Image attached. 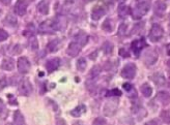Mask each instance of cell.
Masks as SVG:
<instances>
[{
  "label": "cell",
  "mask_w": 170,
  "mask_h": 125,
  "mask_svg": "<svg viewBox=\"0 0 170 125\" xmlns=\"http://www.w3.org/2000/svg\"><path fill=\"white\" fill-rule=\"evenodd\" d=\"M151 8L149 0H138L133 11H131V15L135 20H140L142 17L145 16Z\"/></svg>",
  "instance_id": "obj_1"
},
{
  "label": "cell",
  "mask_w": 170,
  "mask_h": 125,
  "mask_svg": "<svg viewBox=\"0 0 170 125\" xmlns=\"http://www.w3.org/2000/svg\"><path fill=\"white\" fill-rule=\"evenodd\" d=\"M60 22L57 20H46L39 27V32L42 34H52V33L60 30Z\"/></svg>",
  "instance_id": "obj_2"
},
{
  "label": "cell",
  "mask_w": 170,
  "mask_h": 125,
  "mask_svg": "<svg viewBox=\"0 0 170 125\" xmlns=\"http://www.w3.org/2000/svg\"><path fill=\"white\" fill-rule=\"evenodd\" d=\"M163 35H164V29L162 28L161 25L154 24L151 26V30H149V34H148V38L151 42H159V40L163 38Z\"/></svg>",
  "instance_id": "obj_3"
},
{
  "label": "cell",
  "mask_w": 170,
  "mask_h": 125,
  "mask_svg": "<svg viewBox=\"0 0 170 125\" xmlns=\"http://www.w3.org/2000/svg\"><path fill=\"white\" fill-rule=\"evenodd\" d=\"M136 72H137V67H136L134 63L130 62V63H127L124 67H122L121 77L127 80H132L135 78Z\"/></svg>",
  "instance_id": "obj_4"
},
{
  "label": "cell",
  "mask_w": 170,
  "mask_h": 125,
  "mask_svg": "<svg viewBox=\"0 0 170 125\" xmlns=\"http://www.w3.org/2000/svg\"><path fill=\"white\" fill-rule=\"evenodd\" d=\"M145 47H147V43H146L145 38H141L139 39H135L131 43V50L136 57H139L142 49L145 48Z\"/></svg>",
  "instance_id": "obj_5"
},
{
  "label": "cell",
  "mask_w": 170,
  "mask_h": 125,
  "mask_svg": "<svg viewBox=\"0 0 170 125\" xmlns=\"http://www.w3.org/2000/svg\"><path fill=\"white\" fill-rule=\"evenodd\" d=\"M158 53L156 52L155 50H148L144 53L143 57H142V60L145 65L147 66H151L158 61Z\"/></svg>",
  "instance_id": "obj_6"
},
{
  "label": "cell",
  "mask_w": 170,
  "mask_h": 125,
  "mask_svg": "<svg viewBox=\"0 0 170 125\" xmlns=\"http://www.w3.org/2000/svg\"><path fill=\"white\" fill-rule=\"evenodd\" d=\"M19 92L24 96H29L32 93V85L28 79H22L19 83Z\"/></svg>",
  "instance_id": "obj_7"
},
{
  "label": "cell",
  "mask_w": 170,
  "mask_h": 125,
  "mask_svg": "<svg viewBox=\"0 0 170 125\" xmlns=\"http://www.w3.org/2000/svg\"><path fill=\"white\" fill-rule=\"evenodd\" d=\"M17 66H18V70L20 73H25L29 72L30 67H31V64H30L29 60L26 58V57H20L18 59V63H17Z\"/></svg>",
  "instance_id": "obj_8"
},
{
  "label": "cell",
  "mask_w": 170,
  "mask_h": 125,
  "mask_svg": "<svg viewBox=\"0 0 170 125\" xmlns=\"http://www.w3.org/2000/svg\"><path fill=\"white\" fill-rule=\"evenodd\" d=\"M117 103H118V101L115 99H111L108 101L104 107V114L108 117L113 116L114 113L116 112V110H117V106H118Z\"/></svg>",
  "instance_id": "obj_9"
},
{
  "label": "cell",
  "mask_w": 170,
  "mask_h": 125,
  "mask_svg": "<svg viewBox=\"0 0 170 125\" xmlns=\"http://www.w3.org/2000/svg\"><path fill=\"white\" fill-rule=\"evenodd\" d=\"M105 15H106V8L102 5H97L94 6L93 12H91V19H93V21H98V20H101Z\"/></svg>",
  "instance_id": "obj_10"
},
{
  "label": "cell",
  "mask_w": 170,
  "mask_h": 125,
  "mask_svg": "<svg viewBox=\"0 0 170 125\" xmlns=\"http://www.w3.org/2000/svg\"><path fill=\"white\" fill-rule=\"evenodd\" d=\"M27 8H28V4L26 0H18L15 5V12L18 16H24L27 12Z\"/></svg>",
  "instance_id": "obj_11"
},
{
  "label": "cell",
  "mask_w": 170,
  "mask_h": 125,
  "mask_svg": "<svg viewBox=\"0 0 170 125\" xmlns=\"http://www.w3.org/2000/svg\"><path fill=\"white\" fill-rule=\"evenodd\" d=\"M82 50V47H81L79 43H77L76 42H72L69 45L66 49V54L71 57H76L78 54L80 53V51Z\"/></svg>",
  "instance_id": "obj_12"
},
{
  "label": "cell",
  "mask_w": 170,
  "mask_h": 125,
  "mask_svg": "<svg viewBox=\"0 0 170 125\" xmlns=\"http://www.w3.org/2000/svg\"><path fill=\"white\" fill-rule=\"evenodd\" d=\"M60 65V59L55 57V58L49 59L46 63V68L49 72H53L58 68Z\"/></svg>",
  "instance_id": "obj_13"
},
{
  "label": "cell",
  "mask_w": 170,
  "mask_h": 125,
  "mask_svg": "<svg viewBox=\"0 0 170 125\" xmlns=\"http://www.w3.org/2000/svg\"><path fill=\"white\" fill-rule=\"evenodd\" d=\"M74 42H76L77 43H79V45L83 48V47L86 45L87 42H88V35L85 32H83V31L78 32L77 34L75 35Z\"/></svg>",
  "instance_id": "obj_14"
},
{
  "label": "cell",
  "mask_w": 170,
  "mask_h": 125,
  "mask_svg": "<svg viewBox=\"0 0 170 125\" xmlns=\"http://www.w3.org/2000/svg\"><path fill=\"white\" fill-rule=\"evenodd\" d=\"M151 80L154 82L156 85L159 87H163L166 84V79L165 77L162 75L161 72H156L152 76H151Z\"/></svg>",
  "instance_id": "obj_15"
},
{
  "label": "cell",
  "mask_w": 170,
  "mask_h": 125,
  "mask_svg": "<svg viewBox=\"0 0 170 125\" xmlns=\"http://www.w3.org/2000/svg\"><path fill=\"white\" fill-rule=\"evenodd\" d=\"M50 11V5L48 0H42L40 2H39L37 4V12L42 15H48Z\"/></svg>",
  "instance_id": "obj_16"
},
{
  "label": "cell",
  "mask_w": 170,
  "mask_h": 125,
  "mask_svg": "<svg viewBox=\"0 0 170 125\" xmlns=\"http://www.w3.org/2000/svg\"><path fill=\"white\" fill-rule=\"evenodd\" d=\"M3 23H4V25L8 26V27H15L17 24H18V20H17V17L15 15L8 13V15L4 18V20H3Z\"/></svg>",
  "instance_id": "obj_17"
},
{
  "label": "cell",
  "mask_w": 170,
  "mask_h": 125,
  "mask_svg": "<svg viewBox=\"0 0 170 125\" xmlns=\"http://www.w3.org/2000/svg\"><path fill=\"white\" fill-rule=\"evenodd\" d=\"M1 68L8 72H11L15 68V61L12 58H4L1 63Z\"/></svg>",
  "instance_id": "obj_18"
},
{
  "label": "cell",
  "mask_w": 170,
  "mask_h": 125,
  "mask_svg": "<svg viewBox=\"0 0 170 125\" xmlns=\"http://www.w3.org/2000/svg\"><path fill=\"white\" fill-rule=\"evenodd\" d=\"M117 12H118V16H120V18H125V17L131 13V8H130V6H128L127 4L121 3V4L118 6Z\"/></svg>",
  "instance_id": "obj_19"
},
{
  "label": "cell",
  "mask_w": 170,
  "mask_h": 125,
  "mask_svg": "<svg viewBox=\"0 0 170 125\" xmlns=\"http://www.w3.org/2000/svg\"><path fill=\"white\" fill-rule=\"evenodd\" d=\"M60 43H61V42H60L59 38H56V39L51 40V42L48 43V45H47V50H48L50 53L56 52V51L59 49Z\"/></svg>",
  "instance_id": "obj_20"
},
{
  "label": "cell",
  "mask_w": 170,
  "mask_h": 125,
  "mask_svg": "<svg viewBox=\"0 0 170 125\" xmlns=\"http://www.w3.org/2000/svg\"><path fill=\"white\" fill-rule=\"evenodd\" d=\"M166 3L163 1H157L155 3V13L158 16H163L166 11Z\"/></svg>",
  "instance_id": "obj_21"
},
{
  "label": "cell",
  "mask_w": 170,
  "mask_h": 125,
  "mask_svg": "<svg viewBox=\"0 0 170 125\" xmlns=\"http://www.w3.org/2000/svg\"><path fill=\"white\" fill-rule=\"evenodd\" d=\"M86 112V107H85V104H79L78 107H76L75 109L71 112V115H72L73 117H80V116H82V115Z\"/></svg>",
  "instance_id": "obj_22"
},
{
  "label": "cell",
  "mask_w": 170,
  "mask_h": 125,
  "mask_svg": "<svg viewBox=\"0 0 170 125\" xmlns=\"http://www.w3.org/2000/svg\"><path fill=\"white\" fill-rule=\"evenodd\" d=\"M140 91L142 93V95L145 97H151L152 94V88L148 85V83H144L142 84L140 87Z\"/></svg>",
  "instance_id": "obj_23"
},
{
  "label": "cell",
  "mask_w": 170,
  "mask_h": 125,
  "mask_svg": "<svg viewBox=\"0 0 170 125\" xmlns=\"http://www.w3.org/2000/svg\"><path fill=\"white\" fill-rule=\"evenodd\" d=\"M158 99L161 101L162 104L164 106H168L169 103V93L167 91H161V92L158 93Z\"/></svg>",
  "instance_id": "obj_24"
},
{
  "label": "cell",
  "mask_w": 170,
  "mask_h": 125,
  "mask_svg": "<svg viewBox=\"0 0 170 125\" xmlns=\"http://www.w3.org/2000/svg\"><path fill=\"white\" fill-rule=\"evenodd\" d=\"M35 33V27L32 23H29L28 25L26 26V29L23 32V35L26 36V38H32Z\"/></svg>",
  "instance_id": "obj_25"
},
{
  "label": "cell",
  "mask_w": 170,
  "mask_h": 125,
  "mask_svg": "<svg viewBox=\"0 0 170 125\" xmlns=\"http://www.w3.org/2000/svg\"><path fill=\"white\" fill-rule=\"evenodd\" d=\"M13 123L15 125H24V117L20 111H16L13 114Z\"/></svg>",
  "instance_id": "obj_26"
},
{
  "label": "cell",
  "mask_w": 170,
  "mask_h": 125,
  "mask_svg": "<svg viewBox=\"0 0 170 125\" xmlns=\"http://www.w3.org/2000/svg\"><path fill=\"white\" fill-rule=\"evenodd\" d=\"M102 28H103L104 31H106V32H112V30H113V23H112V20L111 19L105 20V22L103 23V25H102Z\"/></svg>",
  "instance_id": "obj_27"
},
{
  "label": "cell",
  "mask_w": 170,
  "mask_h": 125,
  "mask_svg": "<svg viewBox=\"0 0 170 125\" xmlns=\"http://www.w3.org/2000/svg\"><path fill=\"white\" fill-rule=\"evenodd\" d=\"M102 49H103V52L107 55H109L112 52H113V49H114V46L113 43H111L110 42H105L104 45L102 46Z\"/></svg>",
  "instance_id": "obj_28"
},
{
  "label": "cell",
  "mask_w": 170,
  "mask_h": 125,
  "mask_svg": "<svg viewBox=\"0 0 170 125\" xmlns=\"http://www.w3.org/2000/svg\"><path fill=\"white\" fill-rule=\"evenodd\" d=\"M87 67V63H86V59L81 57L77 60V69L80 70V72H84Z\"/></svg>",
  "instance_id": "obj_29"
},
{
  "label": "cell",
  "mask_w": 170,
  "mask_h": 125,
  "mask_svg": "<svg viewBox=\"0 0 170 125\" xmlns=\"http://www.w3.org/2000/svg\"><path fill=\"white\" fill-rule=\"evenodd\" d=\"M128 30H129L128 24H125V23H122V24H120V28H118V35H120V36L125 35L128 33Z\"/></svg>",
  "instance_id": "obj_30"
},
{
  "label": "cell",
  "mask_w": 170,
  "mask_h": 125,
  "mask_svg": "<svg viewBox=\"0 0 170 125\" xmlns=\"http://www.w3.org/2000/svg\"><path fill=\"white\" fill-rule=\"evenodd\" d=\"M30 40H29V46H30V49L32 51H35L39 49V42H37V39L35 38V36H32V38H29Z\"/></svg>",
  "instance_id": "obj_31"
},
{
  "label": "cell",
  "mask_w": 170,
  "mask_h": 125,
  "mask_svg": "<svg viewBox=\"0 0 170 125\" xmlns=\"http://www.w3.org/2000/svg\"><path fill=\"white\" fill-rule=\"evenodd\" d=\"M121 95V92H120V90H118L117 88H115V89H112L110 91H107L106 92V96L107 97H113V96H120Z\"/></svg>",
  "instance_id": "obj_32"
},
{
  "label": "cell",
  "mask_w": 170,
  "mask_h": 125,
  "mask_svg": "<svg viewBox=\"0 0 170 125\" xmlns=\"http://www.w3.org/2000/svg\"><path fill=\"white\" fill-rule=\"evenodd\" d=\"M161 118L163 120V122L165 123H169V111H163L161 113Z\"/></svg>",
  "instance_id": "obj_33"
},
{
  "label": "cell",
  "mask_w": 170,
  "mask_h": 125,
  "mask_svg": "<svg viewBox=\"0 0 170 125\" xmlns=\"http://www.w3.org/2000/svg\"><path fill=\"white\" fill-rule=\"evenodd\" d=\"M8 38V33L3 29H0V42H4Z\"/></svg>",
  "instance_id": "obj_34"
},
{
  "label": "cell",
  "mask_w": 170,
  "mask_h": 125,
  "mask_svg": "<svg viewBox=\"0 0 170 125\" xmlns=\"http://www.w3.org/2000/svg\"><path fill=\"white\" fill-rule=\"evenodd\" d=\"M106 124V121H105V119H103V118H96L93 121V125H105Z\"/></svg>",
  "instance_id": "obj_35"
},
{
  "label": "cell",
  "mask_w": 170,
  "mask_h": 125,
  "mask_svg": "<svg viewBox=\"0 0 170 125\" xmlns=\"http://www.w3.org/2000/svg\"><path fill=\"white\" fill-rule=\"evenodd\" d=\"M6 85H8V80H6L5 77H2L1 79H0V89L5 88Z\"/></svg>",
  "instance_id": "obj_36"
},
{
  "label": "cell",
  "mask_w": 170,
  "mask_h": 125,
  "mask_svg": "<svg viewBox=\"0 0 170 125\" xmlns=\"http://www.w3.org/2000/svg\"><path fill=\"white\" fill-rule=\"evenodd\" d=\"M120 55L121 57H124V58H128V57H130V53H129L128 51L124 48V49H120Z\"/></svg>",
  "instance_id": "obj_37"
},
{
  "label": "cell",
  "mask_w": 170,
  "mask_h": 125,
  "mask_svg": "<svg viewBox=\"0 0 170 125\" xmlns=\"http://www.w3.org/2000/svg\"><path fill=\"white\" fill-rule=\"evenodd\" d=\"M145 125H161V122L158 119H152L151 121H148V122H146Z\"/></svg>",
  "instance_id": "obj_38"
},
{
  "label": "cell",
  "mask_w": 170,
  "mask_h": 125,
  "mask_svg": "<svg viewBox=\"0 0 170 125\" xmlns=\"http://www.w3.org/2000/svg\"><path fill=\"white\" fill-rule=\"evenodd\" d=\"M122 88H124V89L125 90V91H130L132 88H133V85H132V84H130V83H125L124 85H122Z\"/></svg>",
  "instance_id": "obj_39"
},
{
  "label": "cell",
  "mask_w": 170,
  "mask_h": 125,
  "mask_svg": "<svg viewBox=\"0 0 170 125\" xmlns=\"http://www.w3.org/2000/svg\"><path fill=\"white\" fill-rule=\"evenodd\" d=\"M22 51V47L20 45H17L13 47V53H16V54H20Z\"/></svg>",
  "instance_id": "obj_40"
},
{
  "label": "cell",
  "mask_w": 170,
  "mask_h": 125,
  "mask_svg": "<svg viewBox=\"0 0 170 125\" xmlns=\"http://www.w3.org/2000/svg\"><path fill=\"white\" fill-rule=\"evenodd\" d=\"M1 113H4L5 115H8V113H6V111H5L4 104H3V101L0 99V114Z\"/></svg>",
  "instance_id": "obj_41"
},
{
  "label": "cell",
  "mask_w": 170,
  "mask_h": 125,
  "mask_svg": "<svg viewBox=\"0 0 170 125\" xmlns=\"http://www.w3.org/2000/svg\"><path fill=\"white\" fill-rule=\"evenodd\" d=\"M56 125H66V121H64L62 118H57Z\"/></svg>",
  "instance_id": "obj_42"
},
{
  "label": "cell",
  "mask_w": 170,
  "mask_h": 125,
  "mask_svg": "<svg viewBox=\"0 0 170 125\" xmlns=\"http://www.w3.org/2000/svg\"><path fill=\"white\" fill-rule=\"evenodd\" d=\"M0 1H1L3 4H5V5H8L9 3L12 2V0H0Z\"/></svg>",
  "instance_id": "obj_43"
},
{
  "label": "cell",
  "mask_w": 170,
  "mask_h": 125,
  "mask_svg": "<svg viewBox=\"0 0 170 125\" xmlns=\"http://www.w3.org/2000/svg\"><path fill=\"white\" fill-rule=\"evenodd\" d=\"M96 57H97V52H94V53L91 54V56H89V58H90V59H93V60H94V59H96Z\"/></svg>",
  "instance_id": "obj_44"
},
{
  "label": "cell",
  "mask_w": 170,
  "mask_h": 125,
  "mask_svg": "<svg viewBox=\"0 0 170 125\" xmlns=\"http://www.w3.org/2000/svg\"><path fill=\"white\" fill-rule=\"evenodd\" d=\"M83 2H85V3H88V2H91V1H93V0H82Z\"/></svg>",
  "instance_id": "obj_45"
},
{
  "label": "cell",
  "mask_w": 170,
  "mask_h": 125,
  "mask_svg": "<svg viewBox=\"0 0 170 125\" xmlns=\"http://www.w3.org/2000/svg\"><path fill=\"white\" fill-rule=\"evenodd\" d=\"M74 125H84V124H82L81 122H75V123H74Z\"/></svg>",
  "instance_id": "obj_46"
},
{
  "label": "cell",
  "mask_w": 170,
  "mask_h": 125,
  "mask_svg": "<svg viewBox=\"0 0 170 125\" xmlns=\"http://www.w3.org/2000/svg\"><path fill=\"white\" fill-rule=\"evenodd\" d=\"M8 125H12V124H9V123H8Z\"/></svg>",
  "instance_id": "obj_47"
}]
</instances>
